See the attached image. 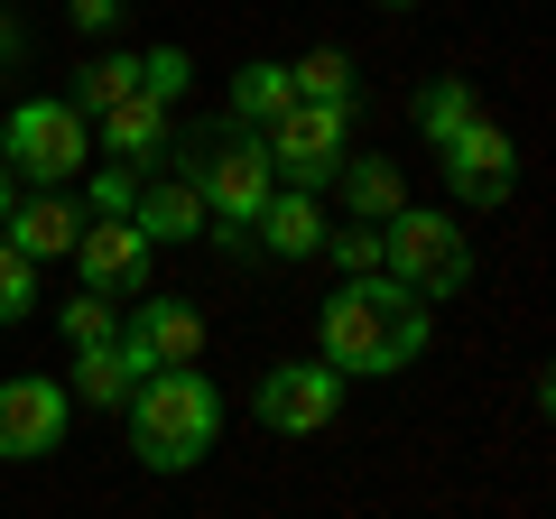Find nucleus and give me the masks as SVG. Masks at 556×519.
<instances>
[{
    "mask_svg": "<svg viewBox=\"0 0 556 519\" xmlns=\"http://www.w3.org/2000/svg\"><path fill=\"white\" fill-rule=\"evenodd\" d=\"M316 334H325V362L353 371V380L408 371V362L427 353V298H408L390 269H371V279H343L334 298H325Z\"/></svg>",
    "mask_w": 556,
    "mask_h": 519,
    "instance_id": "f257e3e1",
    "label": "nucleus"
},
{
    "mask_svg": "<svg viewBox=\"0 0 556 519\" xmlns=\"http://www.w3.org/2000/svg\"><path fill=\"white\" fill-rule=\"evenodd\" d=\"M214 436H223V400L195 362H167L130 390V445L149 473H195L214 455Z\"/></svg>",
    "mask_w": 556,
    "mask_h": 519,
    "instance_id": "f03ea898",
    "label": "nucleus"
},
{
    "mask_svg": "<svg viewBox=\"0 0 556 519\" xmlns=\"http://www.w3.org/2000/svg\"><path fill=\"white\" fill-rule=\"evenodd\" d=\"M380 269H390L408 298H455L473 279V232L455 214H427V204H399L380 223Z\"/></svg>",
    "mask_w": 556,
    "mask_h": 519,
    "instance_id": "7ed1b4c3",
    "label": "nucleus"
},
{
    "mask_svg": "<svg viewBox=\"0 0 556 519\" xmlns=\"http://www.w3.org/2000/svg\"><path fill=\"white\" fill-rule=\"evenodd\" d=\"M0 167L28 177V186H75L84 167H93V121H84L75 102H56V93L20 102V112L0 121Z\"/></svg>",
    "mask_w": 556,
    "mask_h": 519,
    "instance_id": "20e7f679",
    "label": "nucleus"
},
{
    "mask_svg": "<svg viewBox=\"0 0 556 519\" xmlns=\"http://www.w3.org/2000/svg\"><path fill=\"white\" fill-rule=\"evenodd\" d=\"M260 149H269V177H278V186L325 195L334 167L353 159V102H288V121H269Z\"/></svg>",
    "mask_w": 556,
    "mask_h": 519,
    "instance_id": "39448f33",
    "label": "nucleus"
},
{
    "mask_svg": "<svg viewBox=\"0 0 556 519\" xmlns=\"http://www.w3.org/2000/svg\"><path fill=\"white\" fill-rule=\"evenodd\" d=\"M269 149H260V130H223L214 140V159L195 167V195H204V223L214 232H241V223H260V204H269Z\"/></svg>",
    "mask_w": 556,
    "mask_h": 519,
    "instance_id": "423d86ee",
    "label": "nucleus"
},
{
    "mask_svg": "<svg viewBox=\"0 0 556 519\" xmlns=\"http://www.w3.org/2000/svg\"><path fill=\"white\" fill-rule=\"evenodd\" d=\"M149 260H159V241L139 232L130 214H84V232H75V269H84V288H93V298H112V306L149 298Z\"/></svg>",
    "mask_w": 556,
    "mask_h": 519,
    "instance_id": "0eeeda50",
    "label": "nucleus"
},
{
    "mask_svg": "<svg viewBox=\"0 0 556 519\" xmlns=\"http://www.w3.org/2000/svg\"><path fill=\"white\" fill-rule=\"evenodd\" d=\"M251 408H260V427H278V436H325V427L343 418V371L334 362H278L269 380L251 390Z\"/></svg>",
    "mask_w": 556,
    "mask_h": 519,
    "instance_id": "6e6552de",
    "label": "nucleus"
},
{
    "mask_svg": "<svg viewBox=\"0 0 556 519\" xmlns=\"http://www.w3.org/2000/svg\"><path fill=\"white\" fill-rule=\"evenodd\" d=\"M65 418H75V390L47 371H20V380H0V455L10 464H38L65 445Z\"/></svg>",
    "mask_w": 556,
    "mask_h": 519,
    "instance_id": "1a4fd4ad",
    "label": "nucleus"
},
{
    "mask_svg": "<svg viewBox=\"0 0 556 519\" xmlns=\"http://www.w3.org/2000/svg\"><path fill=\"white\" fill-rule=\"evenodd\" d=\"M437 159H445V186H455V204H473V214H492V204L519 186V149H510V130H501L492 112H482L473 130H455Z\"/></svg>",
    "mask_w": 556,
    "mask_h": 519,
    "instance_id": "9d476101",
    "label": "nucleus"
},
{
    "mask_svg": "<svg viewBox=\"0 0 556 519\" xmlns=\"http://www.w3.org/2000/svg\"><path fill=\"white\" fill-rule=\"evenodd\" d=\"M121 334H130V353L149 362V371H167V362H204V316L186 298H139Z\"/></svg>",
    "mask_w": 556,
    "mask_h": 519,
    "instance_id": "9b49d317",
    "label": "nucleus"
},
{
    "mask_svg": "<svg viewBox=\"0 0 556 519\" xmlns=\"http://www.w3.org/2000/svg\"><path fill=\"white\" fill-rule=\"evenodd\" d=\"M75 232H84V204H65V186H38L28 204H10L0 241L28 260H75Z\"/></svg>",
    "mask_w": 556,
    "mask_h": 519,
    "instance_id": "f8f14e48",
    "label": "nucleus"
},
{
    "mask_svg": "<svg viewBox=\"0 0 556 519\" xmlns=\"http://www.w3.org/2000/svg\"><path fill=\"white\" fill-rule=\"evenodd\" d=\"M93 149H112L121 167H149L167 149V102H149V93H121L112 112L93 121Z\"/></svg>",
    "mask_w": 556,
    "mask_h": 519,
    "instance_id": "ddd939ff",
    "label": "nucleus"
},
{
    "mask_svg": "<svg viewBox=\"0 0 556 519\" xmlns=\"http://www.w3.org/2000/svg\"><path fill=\"white\" fill-rule=\"evenodd\" d=\"M149 380V362L130 353V334H112V343H84L75 353V400L84 408H130V390Z\"/></svg>",
    "mask_w": 556,
    "mask_h": 519,
    "instance_id": "4468645a",
    "label": "nucleus"
},
{
    "mask_svg": "<svg viewBox=\"0 0 556 519\" xmlns=\"http://www.w3.org/2000/svg\"><path fill=\"white\" fill-rule=\"evenodd\" d=\"M130 223L149 241H195V232H214V223H204V195H195V177H149L130 195Z\"/></svg>",
    "mask_w": 556,
    "mask_h": 519,
    "instance_id": "2eb2a0df",
    "label": "nucleus"
},
{
    "mask_svg": "<svg viewBox=\"0 0 556 519\" xmlns=\"http://www.w3.org/2000/svg\"><path fill=\"white\" fill-rule=\"evenodd\" d=\"M325 204L316 195H298V186H269V204H260V241H269L278 260H316L325 251Z\"/></svg>",
    "mask_w": 556,
    "mask_h": 519,
    "instance_id": "dca6fc26",
    "label": "nucleus"
},
{
    "mask_svg": "<svg viewBox=\"0 0 556 519\" xmlns=\"http://www.w3.org/2000/svg\"><path fill=\"white\" fill-rule=\"evenodd\" d=\"M334 186H343V204H353V223H390L399 204H408V177H399L390 159H343Z\"/></svg>",
    "mask_w": 556,
    "mask_h": 519,
    "instance_id": "f3484780",
    "label": "nucleus"
},
{
    "mask_svg": "<svg viewBox=\"0 0 556 519\" xmlns=\"http://www.w3.org/2000/svg\"><path fill=\"white\" fill-rule=\"evenodd\" d=\"M473 121H482V93L464 75H437L427 93H417V140H427V149H445L455 130H473Z\"/></svg>",
    "mask_w": 556,
    "mask_h": 519,
    "instance_id": "a211bd4d",
    "label": "nucleus"
},
{
    "mask_svg": "<svg viewBox=\"0 0 556 519\" xmlns=\"http://www.w3.org/2000/svg\"><path fill=\"white\" fill-rule=\"evenodd\" d=\"M288 102H298L288 65H241V75H232V121H241V130H269V121H288Z\"/></svg>",
    "mask_w": 556,
    "mask_h": 519,
    "instance_id": "6ab92c4d",
    "label": "nucleus"
},
{
    "mask_svg": "<svg viewBox=\"0 0 556 519\" xmlns=\"http://www.w3.org/2000/svg\"><path fill=\"white\" fill-rule=\"evenodd\" d=\"M288 84H298V102H362V93H353V56H343V47L298 56V65H288Z\"/></svg>",
    "mask_w": 556,
    "mask_h": 519,
    "instance_id": "aec40b11",
    "label": "nucleus"
},
{
    "mask_svg": "<svg viewBox=\"0 0 556 519\" xmlns=\"http://www.w3.org/2000/svg\"><path fill=\"white\" fill-rule=\"evenodd\" d=\"M121 93H139V56H102V65H84L65 102H75V112H112Z\"/></svg>",
    "mask_w": 556,
    "mask_h": 519,
    "instance_id": "412c9836",
    "label": "nucleus"
},
{
    "mask_svg": "<svg viewBox=\"0 0 556 519\" xmlns=\"http://www.w3.org/2000/svg\"><path fill=\"white\" fill-rule=\"evenodd\" d=\"M325 260H334L343 279H371L380 269V223H334L325 232Z\"/></svg>",
    "mask_w": 556,
    "mask_h": 519,
    "instance_id": "4be33fe9",
    "label": "nucleus"
},
{
    "mask_svg": "<svg viewBox=\"0 0 556 519\" xmlns=\"http://www.w3.org/2000/svg\"><path fill=\"white\" fill-rule=\"evenodd\" d=\"M28 306H38V260L0 241V325H20Z\"/></svg>",
    "mask_w": 556,
    "mask_h": 519,
    "instance_id": "5701e85b",
    "label": "nucleus"
},
{
    "mask_svg": "<svg viewBox=\"0 0 556 519\" xmlns=\"http://www.w3.org/2000/svg\"><path fill=\"white\" fill-rule=\"evenodd\" d=\"M112 334H121V306L112 298H93V288L65 298V343H75V353H84V343H112Z\"/></svg>",
    "mask_w": 556,
    "mask_h": 519,
    "instance_id": "b1692460",
    "label": "nucleus"
},
{
    "mask_svg": "<svg viewBox=\"0 0 556 519\" xmlns=\"http://www.w3.org/2000/svg\"><path fill=\"white\" fill-rule=\"evenodd\" d=\"M186 84H195V65H186V47H149V56H139V93H149V102H177Z\"/></svg>",
    "mask_w": 556,
    "mask_h": 519,
    "instance_id": "393cba45",
    "label": "nucleus"
},
{
    "mask_svg": "<svg viewBox=\"0 0 556 519\" xmlns=\"http://www.w3.org/2000/svg\"><path fill=\"white\" fill-rule=\"evenodd\" d=\"M130 195H139V167H93V214H130Z\"/></svg>",
    "mask_w": 556,
    "mask_h": 519,
    "instance_id": "a878e982",
    "label": "nucleus"
},
{
    "mask_svg": "<svg viewBox=\"0 0 556 519\" xmlns=\"http://www.w3.org/2000/svg\"><path fill=\"white\" fill-rule=\"evenodd\" d=\"M65 10H75V28H112L121 20V0H65Z\"/></svg>",
    "mask_w": 556,
    "mask_h": 519,
    "instance_id": "bb28decb",
    "label": "nucleus"
},
{
    "mask_svg": "<svg viewBox=\"0 0 556 519\" xmlns=\"http://www.w3.org/2000/svg\"><path fill=\"white\" fill-rule=\"evenodd\" d=\"M10 204H20V177H10V167H0V223H10Z\"/></svg>",
    "mask_w": 556,
    "mask_h": 519,
    "instance_id": "cd10ccee",
    "label": "nucleus"
},
{
    "mask_svg": "<svg viewBox=\"0 0 556 519\" xmlns=\"http://www.w3.org/2000/svg\"><path fill=\"white\" fill-rule=\"evenodd\" d=\"M10 56H20V28H10V20H0V65H10Z\"/></svg>",
    "mask_w": 556,
    "mask_h": 519,
    "instance_id": "c85d7f7f",
    "label": "nucleus"
},
{
    "mask_svg": "<svg viewBox=\"0 0 556 519\" xmlns=\"http://www.w3.org/2000/svg\"><path fill=\"white\" fill-rule=\"evenodd\" d=\"M380 10H417V0H380Z\"/></svg>",
    "mask_w": 556,
    "mask_h": 519,
    "instance_id": "c756f323",
    "label": "nucleus"
}]
</instances>
